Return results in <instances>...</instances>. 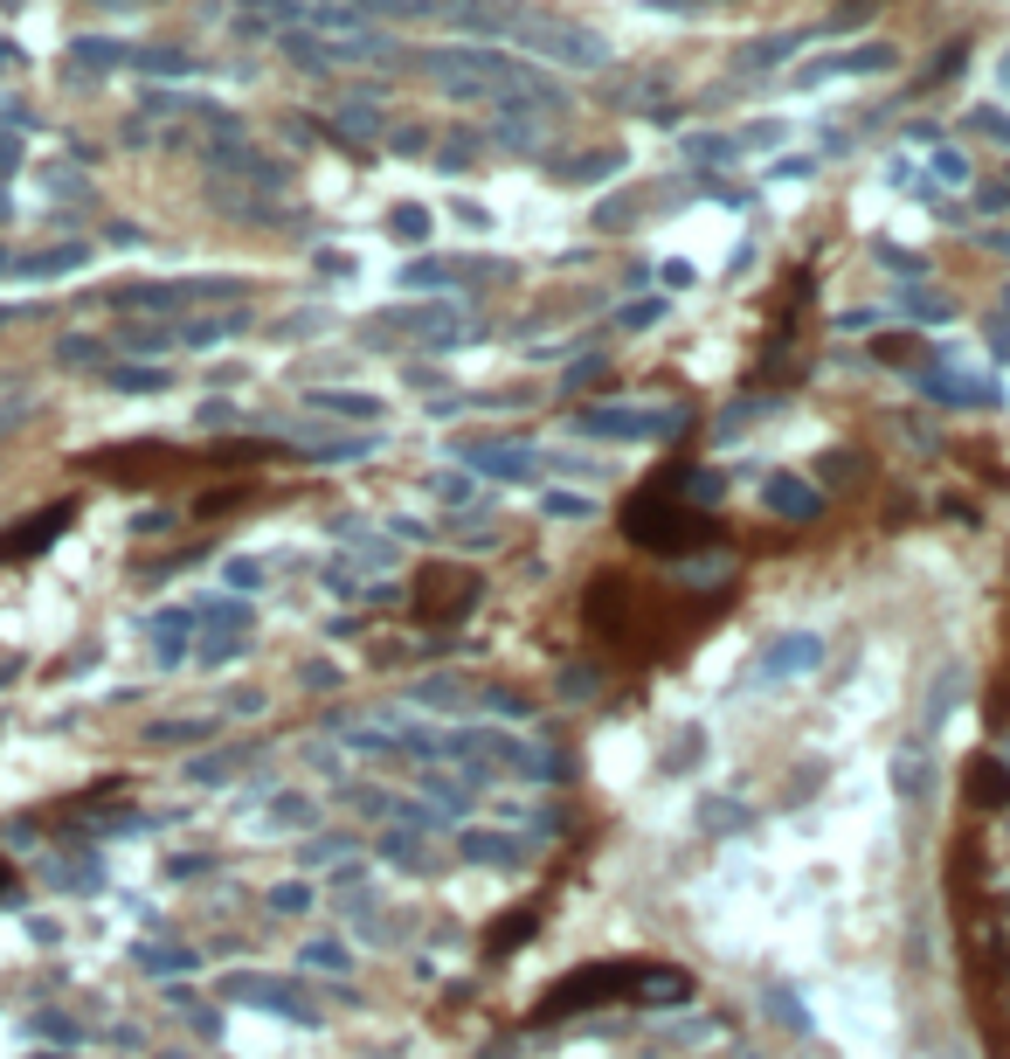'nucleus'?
I'll return each mask as SVG.
<instances>
[{
  "instance_id": "f257e3e1",
  "label": "nucleus",
  "mask_w": 1010,
  "mask_h": 1059,
  "mask_svg": "<svg viewBox=\"0 0 1010 1059\" xmlns=\"http://www.w3.org/2000/svg\"><path fill=\"white\" fill-rule=\"evenodd\" d=\"M644 970H651V963H588V970H575V976H561V984H554L547 997H540L533 1025H554V1018H567V1012H595V1004L637 997Z\"/></svg>"
},
{
  "instance_id": "f03ea898",
  "label": "nucleus",
  "mask_w": 1010,
  "mask_h": 1059,
  "mask_svg": "<svg viewBox=\"0 0 1010 1059\" xmlns=\"http://www.w3.org/2000/svg\"><path fill=\"white\" fill-rule=\"evenodd\" d=\"M624 527H630L637 548H658V554H679V548L692 554V548H706V540H713V527L699 520V512H685V499L665 506L658 493H644V499L624 512Z\"/></svg>"
},
{
  "instance_id": "7ed1b4c3",
  "label": "nucleus",
  "mask_w": 1010,
  "mask_h": 1059,
  "mask_svg": "<svg viewBox=\"0 0 1010 1059\" xmlns=\"http://www.w3.org/2000/svg\"><path fill=\"white\" fill-rule=\"evenodd\" d=\"M823 665V637L817 631H789V637H775L768 652L741 671L747 686H783V679H810V671Z\"/></svg>"
},
{
  "instance_id": "20e7f679",
  "label": "nucleus",
  "mask_w": 1010,
  "mask_h": 1059,
  "mask_svg": "<svg viewBox=\"0 0 1010 1059\" xmlns=\"http://www.w3.org/2000/svg\"><path fill=\"white\" fill-rule=\"evenodd\" d=\"M679 423H685V409H644V402H630V409H582L588 436H671Z\"/></svg>"
},
{
  "instance_id": "39448f33",
  "label": "nucleus",
  "mask_w": 1010,
  "mask_h": 1059,
  "mask_svg": "<svg viewBox=\"0 0 1010 1059\" xmlns=\"http://www.w3.org/2000/svg\"><path fill=\"white\" fill-rule=\"evenodd\" d=\"M76 520V506L63 499V506H49V512H35V520H21L14 533H0V561H21V554H42L49 540H56L63 527Z\"/></svg>"
},
{
  "instance_id": "423d86ee",
  "label": "nucleus",
  "mask_w": 1010,
  "mask_h": 1059,
  "mask_svg": "<svg viewBox=\"0 0 1010 1059\" xmlns=\"http://www.w3.org/2000/svg\"><path fill=\"white\" fill-rule=\"evenodd\" d=\"M768 512H783V520H817V512H823V493H817L810 478L775 472V478H768Z\"/></svg>"
},
{
  "instance_id": "0eeeda50",
  "label": "nucleus",
  "mask_w": 1010,
  "mask_h": 1059,
  "mask_svg": "<svg viewBox=\"0 0 1010 1059\" xmlns=\"http://www.w3.org/2000/svg\"><path fill=\"white\" fill-rule=\"evenodd\" d=\"M457 851H464L471 866H520V859H527V845L506 838V832H457Z\"/></svg>"
},
{
  "instance_id": "6e6552de",
  "label": "nucleus",
  "mask_w": 1010,
  "mask_h": 1059,
  "mask_svg": "<svg viewBox=\"0 0 1010 1059\" xmlns=\"http://www.w3.org/2000/svg\"><path fill=\"white\" fill-rule=\"evenodd\" d=\"M893 790L906 796V804H921V796L935 790V762H927V748H900V755H893Z\"/></svg>"
},
{
  "instance_id": "1a4fd4ad",
  "label": "nucleus",
  "mask_w": 1010,
  "mask_h": 1059,
  "mask_svg": "<svg viewBox=\"0 0 1010 1059\" xmlns=\"http://www.w3.org/2000/svg\"><path fill=\"white\" fill-rule=\"evenodd\" d=\"M464 464H478V472H499V478H533V451H512V444H471Z\"/></svg>"
},
{
  "instance_id": "9d476101",
  "label": "nucleus",
  "mask_w": 1010,
  "mask_h": 1059,
  "mask_svg": "<svg viewBox=\"0 0 1010 1059\" xmlns=\"http://www.w3.org/2000/svg\"><path fill=\"white\" fill-rule=\"evenodd\" d=\"M969 679H963V665H942V679H935V692H927V728H942L948 720V707H955V692H963Z\"/></svg>"
},
{
  "instance_id": "9b49d317",
  "label": "nucleus",
  "mask_w": 1010,
  "mask_h": 1059,
  "mask_svg": "<svg viewBox=\"0 0 1010 1059\" xmlns=\"http://www.w3.org/2000/svg\"><path fill=\"white\" fill-rule=\"evenodd\" d=\"M755 811L747 804H734V796H706V804H699V824H706V832H734V824H747Z\"/></svg>"
},
{
  "instance_id": "f8f14e48",
  "label": "nucleus",
  "mask_w": 1010,
  "mask_h": 1059,
  "mask_svg": "<svg viewBox=\"0 0 1010 1059\" xmlns=\"http://www.w3.org/2000/svg\"><path fill=\"white\" fill-rule=\"evenodd\" d=\"M762 1004H768V1012L783 1018L789 1031H802V1039H810V1031H817V1025H810V1012H802V1004H796V997H789L783 984H768V991H762Z\"/></svg>"
},
{
  "instance_id": "ddd939ff",
  "label": "nucleus",
  "mask_w": 1010,
  "mask_h": 1059,
  "mask_svg": "<svg viewBox=\"0 0 1010 1059\" xmlns=\"http://www.w3.org/2000/svg\"><path fill=\"white\" fill-rule=\"evenodd\" d=\"M381 859H395V866H408V872H423V838H416V832H402V824H395V832L381 838Z\"/></svg>"
},
{
  "instance_id": "4468645a",
  "label": "nucleus",
  "mask_w": 1010,
  "mask_h": 1059,
  "mask_svg": "<svg viewBox=\"0 0 1010 1059\" xmlns=\"http://www.w3.org/2000/svg\"><path fill=\"white\" fill-rule=\"evenodd\" d=\"M423 790L436 796V804H450V811H471V783H450V776H436V769H423Z\"/></svg>"
},
{
  "instance_id": "2eb2a0df",
  "label": "nucleus",
  "mask_w": 1010,
  "mask_h": 1059,
  "mask_svg": "<svg viewBox=\"0 0 1010 1059\" xmlns=\"http://www.w3.org/2000/svg\"><path fill=\"white\" fill-rule=\"evenodd\" d=\"M527 935H533V914H506V921H499V935H491V955H506L512 942H527Z\"/></svg>"
},
{
  "instance_id": "dca6fc26",
  "label": "nucleus",
  "mask_w": 1010,
  "mask_h": 1059,
  "mask_svg": "<svg viewBox=\"0 0 1010 1059\" xmlns=\"http://www.w3.org/2000/svg\"><path fill=\"white\" fill-rule=\"evenodd\" d=\"M395 817H402V832H416V838H423V832H436V824H444V811H436V804H402Z\"/></svg>"
},
{
  "instance_id": "f3484780",
  "label": "nucleus",
  "mask_w": 1010,
  "mask_h": 1059,
  "mask_svg": "<svg viewBox=\"0 0 1010 1059\" xmlns=\"http://www.w3.org/2000/svg\"><path fill=\"white\" fill-rule=\"evenodd\" d=\"M485 707L499 713V720H527V713H533V700H527V692H485Z\"/></svg>"
},
{
  "instance_id": "a211bd4d",
  "label": "nucleus",
  "mask_w": 1010,
  "mask_h": 1059,
  "mask_svg": "<svg viewBox=\"0 0 1010 1059\" xmlns=\"http://www.w3.org/2000/svg\"><path fill=\"white\" fill-rule=\"evenodd\" d=\"M408 700H416V707H429V700H464V686H457V679H423Z\"/></svg>"
},
{
  "instance_id": "6ab92c4d",
  "label": "nucleus",
  "mask_w": 1010,
  "mask_h": 1059,
  "mask_svg": "<svg viewBox=\"0 0 1010 1059\" xmlns=\"http://www.w3.org/2000/svg\"><path fill=\"white\" fill-rule=\"evenodd\" d=\"M547 512L554 520H588V499L582 493H547Z\"/></svg>"
},
{
  "instance_id": "aec40b11",
  "label": "nucleus",
  "mask_w": 1010,
  "mask_h": 1059,
  "mask_svg": "<svg viewBox=\"0 0 1010 1059\" xmlns=\"http://www.w3.org/2000/svg\"><path fill=\"white\" fill-rule=\"evenodd\" d=\"M561 692H567V700H588V692H595V671H588V665H567V671H561Z\"/></svg>"
},
{
  "instance_id": "412c9836",
  "label": "nucleus",
  "mask_w": 1010,
  "mask_h": 1059,
  "mask_svg": "<svg viewBox=\"0 0 1010 1059\" xmlns=\"http://www.w3.org/2000/svg\"><path fill=\"white\" fill-rule=\"evenodd\" d=\"M326 409H340V416H381V402H368V395H326Z\"/></svg>"
},
{
  "instance_id": "4be33fe9",
  "label": "nucleus",
  "mask_w": 1010,
  "mask_h": 1059,
  "mask_svg": "<svg viewBox=\"0 0 1010 1059\" xmlns=\"http://www.w3.org/2000/svg\"><path fill=\"white\" fill-rule=\"evenodd\" d=\"M423 229H429V215H423V209H402V215H395V236H408V243H416Z\"/></svg>"
},
{
  "instance_id": "5701e85b",
  "label": "nucleus",
  "mask_w": 1010,
  "mask_h": 1059,
  "mask_svg": "<svg viewBox=\"0 0 1010 1059\" xmlns=\"http://www.w3.org/2000/svg\"><path fill=\"white\" fill-rule=\"evenodd\" d=\"M277 908H284V914H305V908H312V893H305V887H277Z\"/></svg>"
},
{
  "instance_id": "b1692460",
  "label": "nucleus",
  "mask_w": 1010,
  "mask_h": 1059,
  "mask_svg": "<svg viewBox=\"0 0 1010 1059\" xmlns=\"http://www.w3.org/2000/svg\"><path fill=\"white\" fill-rule=\"evenodd\" d=\"M624 326H630V332H644V326H658V305H624Z\"/></svg>"
},
{
  "instance_id": "393cba45",
  "label": "nucleus",
  "mask_w": 1010,
  "mask_h": 1059,
  "mask_svg": "<svg viewBox=\"0 0 1010 1059\" xmlns=\"http://www.w3.org/2000/svg\"><path fill=\"white\" fill-rule=\"evenodd\" d=\"M8 893H14V866H8V859H0V900H8Z\"/></svg>"
}]
</instances>
